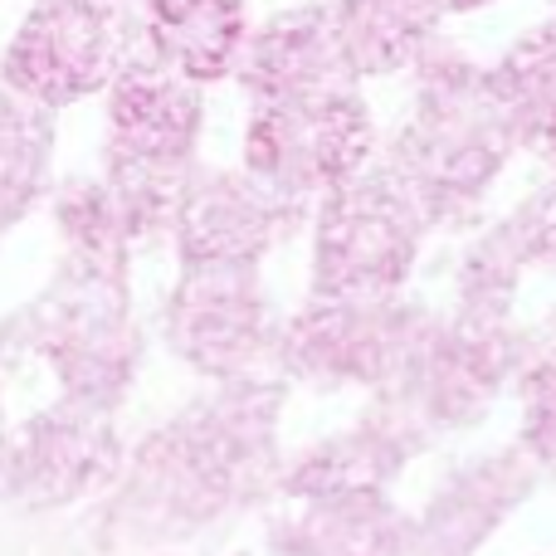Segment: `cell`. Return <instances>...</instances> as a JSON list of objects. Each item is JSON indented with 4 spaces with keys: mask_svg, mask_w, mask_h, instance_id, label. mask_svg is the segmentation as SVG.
I'll list each match as a JSON object with an SVG mask.
<instances>
[{
    "mask_svg": "<svg viewBox=\"0 0 556 556\" xmlns=\"http://www.w3.org/2000/svg\"><path fill=\"white\" fill-rule=\"evenodd\" d=\"M264 313L254 264L244 260H195L181 278L172 303V337L176 352L191 366L220 376V381H244L250 366L264 356Z\"/></svg>",
    "mask_w": 556,
    "mask_h": 556,
    "instance_id": "obj_5",
    "label": "cell"
},
{
    "mask_svg": "<svg viewBox=\"0 0 556 556\" xmlns=\"http://www.w3.org/2000/svg\"><path fill=\"white\" fill-rule=\"evenodd\" d=\"M430 323L391 298H323L283 337V362L313 381H410Z\"/></svg>",
    "mask_w": 556,
    "mask_h": 556,
    "instance_id": "obj_3",
    "label": "cell"
},
{
    "mask_svg": "<svg viewBox=\"0 0 556 556\" xmlns=\"http://www.w3.org/2000/svg\"><path fill=\"white\" fill-rule=\"evenodd\" d=\"M410 450H415V430H405L401 420H366L346 440H327L317 454H307L288 473V493L327 498V493L381 489V479H391Z\"/></svg>",
    "mask_w": 556,
    "mask_h": 556,
    "instance_id": "obj_8",
    "label": "cell"
},
{
    "mask_svg": "<svg viewBox=\"0 0 556 556\" xmlns=\"http://www.w3.org/2000/svg\"><path fill=\"white\" fill-rule=\"evenodd\" d=\"M283 547L293 556H405L410 528L381 498V489L327 493V498H307L293 542L283 538Z\"/></svg>",
    "mask_w": 556,
    "mask_h": 556,
    "instance_id": "obj_7",
    "label": "cell"
},
{
    "mask_svg": "<svg viewBox=\"0 0 556 556\" xmlns=\"http://www.w3.org/2000/svg\"><path fill=\"white\" fill-rule=\"evenodd\" d=\"M522 444L542 459L556 454V352L522 376Z\"/></svg>",
    "mask_w": 556,
    "mask_h": 556,
    "instance_id": "obj_9",
    "label": "cell"
},
{
    "mask_svg": "<svg viewBox=\"0 0 556 556\" xmlns=\"http://www.w3.org/2000/svg\"><path fill=\"white\" fill-rule=\"evenodd\" d=\"M274 415L278 391L260 381H230L225 395L172 420L137 459L117 498V522L142 538L191 532L240 503L274 454Z\"/></svg>",
    "mask_w": 556,
    "mask_h": 556,
    "instance_id": "obj_1",
    "label": "cell"
},
{
    "mask_svg": "<svg viewBox=\"0 0 556 556\" xmlns=\"http://www.w3.org/2000/svg\"><path fill=\"white\" fill-rule=\"evenodd\" d=\"M420 201L366 186V191L337 195L323 220L317 244V293L323 298H391L405 278L420 240Z\"/></svg>",
    "mask_w": 556,
    "mask_h": 556,
    "instance_id": "obj_4",
    "label": "cell"
},
{
    "mask_svg": "<svg viewBox=\"0 0 556 556\" xmlns=\"http://www.w3.org/2000/svg\"><path fill=\"white\" fill-rule=\"evenodd\" d=\"M117 469V440L108 410L64 395L5 440V489L29 498H74Z\"/></svg>",
    "mask_w": 556,
    "mask_h": 556,
    "instance_id": "obj_6",
    "label": "cell"
},
{
    "mask_svg": "<svg viewBox=\"0 0 556 556\" xmlns=\"http://www.w3.org/2000/svg\"><path fill=\"white\" fill-rule=\"evenodd\" d=\"M29 346L59 371L64 395L113 410L137 366V337L117 288V264L84 260L74 283L54 288L35 307Z\"/></svg>",
    "mask_w": 556,
    "mask_h": 556,
    "instance_id": "obj_2",
    "label": "cell"
},
{
    "mask_svg": "<svg viewBox=\"0 0 556 556\" xmlns=\"http://www.w3.org/2000/svg\"><path fill=\"white\" fill-rule=\"evenodd\" d=\"M5 440L10 434H0V489H5Z\"/></svg>",
    "mask_w": 556,
    "mask_h": 556,
    "instance_id": "obj_10",
    "label": "cell"
}]
</instances>
